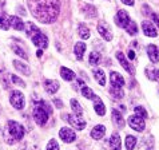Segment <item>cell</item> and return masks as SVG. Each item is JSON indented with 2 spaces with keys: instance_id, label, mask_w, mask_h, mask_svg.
Here are the masks:
<instances>
[{
  "instance_id": "6da1fadb",
  "label": "cell",
  "mask_w": 159,
  "mask_h": 150,
  "mask_svg": "<svg viewBox=\"0 0 159 150\" xmlns=\"http://www.w3.org/2000/svg\"><path fill=\"white\" fill-rule=\"evenodd\" d=\"M28 8L38 21L51 24L56 21L60 12V0H27Z\"/></svg>"
},
{
  "instance_id": "7a4b0ae2",
  "label": "cell",
  "mask_w": 159,
  "mask_h": 150,
  "mask_svg": "<svg viewBox=\"0 0 159 150\" xmlns=\"http://www.w3.org/2000/svg\"><path fill=\"white\" fill-rule=\"evenodd\" d=\"M25 32H27V35L31 38L32 43H34V45L36 46L38 48L46 50V48L48 47V38H47L46 35H44L34 23H31V21H30V23H27V27H25Z\"/></svg>"
},
{
  "instance_id": "3957f363",
  "label": "cell",
  "mask_w": 159,
  "mask_h": 150,
  "mask_svg": "<svg viewBox=\"0 0 159 150\" xmlns=\"http://www.w3.org/2000/svg\"><path fill=\"white\" fill-rule=\"evenodd\" d=\"M25 130L24 127L16 121H8L7 129L4 130V137L8 141V143H14L16 141H20L24 137Z\"/></svg>"
},
{
  "instance_id": "277c9868",
  "label": "cell",
  "mask_w": 159,
  "mask_h": 150,
  "mask_svg": "<svg viewBox=\"0 0 159 150\" xmlns=\"http://www.w3.org/2000/svg\"><path fill=\"white\" fill-rule=\"evenodd\" d=\"M52 113V110L50 107V105L44 101H40L38 105H35L34 107V120L39 126H44L48 121V117Z\"/></svg>"
},
{
  "instance_id": "5b68a950",
  "label": "cell",
  "mask_w": 159,
  "mask_h": 150,
  "mask_svg": "<svg viewBox=\"0 0 159 150\" xmlns=\"http://www.w3.org/2000/svg\"><path fill=\"white\" fill-rule=\"evenodd\" d=\"M10 102L16 110H23L25 106V98H24L23 92L19 90H14L10 95Z\"/></svg>"
},
{
  "instance_id": "8992f818",
  "label": "cell",
  "mask_w": 159,
  "mask_h": 150,
  "mask_svg": "<svg viewBox=\"0 0 159 150\" xmlns=\"http://www.w3.org/2000/svg\"><path fill=\"white\" fill-rule=\"evenodd\" d=\"M64 120L68 121L70 125H71L74 129L79 130V131L86 127V121L82 118V115H76V114H66Z\"/></svg>"
},
{
  "instance_id": "52a82bcc",
  "label": "cell",
  "mask_w": 159,
  "mask_h": 150,
  "mask_svg": "<svg viewBox=\"0 0 159 150\" xmlns=\"http://www.w3.org/2000/svg\"><path fill=\"white\" fill-rule=\"evenodd\" d=\"M129 126L131 127V129H134L135 131H143L146 123H144V120L140 115L134 114V115H131L129 118Z\"/></svg>"
},
{
  "instance_id": "ba28073f",
  "label": "cell",
  "mask_w": 159,
  "mask_h": 150,
  "mask_svg": "<svg viewBox=\"0 0 159 150\" xmlns=\"http://www.w3.org/2000/svg\"><path fill=\"white\" fill-rule=\"evenodd\" d=\"M115 23H116V26H119V27H122V28H126L127 26L131 23V19H130L129 14H127V11H125V10L118 11V14L115 16Z\"/></svg>"
},
{
  "instance_id": "9c48e42d",
  "label": "cell",
  "mask_w": 159,
  "mask_h": 150,
  "mask_svg": "<svg viewBox=\"0 0 159 150\" xmlns=\"http://www.w3.org/2000/svg\"><path fill=\"white\" fill-rule=\"evenodd\" d=\"M59 137H60V139H63L66 143H71L76 139L75 131L72 129H70V127H61L60 131H59Z\"/></svg>"
},
{
  "instance_id": "30bf717a",
  "label": "cell",
  "mask_w": 159,
  "mask_h": 150,
  "mask_svg": "<svg viewBox=\"0 0 159 150\" xmlns=\"http://www.w3.org/2000/svg\"><path fill=\"white\" fill-rule=\"evenodd\" d=\"M142 30H143V34L146 35V36H150V38H157L158 36L155 26H154L151 21H148V20L142 21Z\"/></svg>"
},
{
  "instance_id": "8fae6325",
  "label": "cell",
  "mask_w": 159,
  "mask_h": 150,
  "mask_svg": "<svg viewBox=\"0 0 159 150\" xmlns=\"http://www.w3.org/2000/svg\"><path fill=\"white\" fill-rule=\"evenodd\" d=\"M98 32H99L100 36L104 39V40L110 42V40L112 39V34H111V31H110L108 24L106 23V21H100V23L98 24Z\"/></svg>"
},
{
  "instance_id": "7c38bea8",
  "label": "cell",
  "mask_w": 159,
  "mask_h": 150,
  "mask_svg": "<svg viewBox=\"0 0 159 150\" xmlns=\"http://www.w3.org/2000/svg\"><path fill=\"white\" fill-rule=\"evenodd\" d=\"M116 59L119 60L120 66L126 70L127 73H130V74H134V73H135V68L132 67V66L130 64V62L126 59V56L123 55V52H120V51H118V52H116Z\"/></svg>"
},
{
  "instance_id": "4fadbf2b",
  "label": "cell",
  "mask_w": 159,
  "mask_h": 150,
  "mask_svg": "<svg viewBox=\"0 0 159 150\" xmlns=\"http://www.w3.org/2000/svg\"><path fill=\"white\" fill-rule=\"evenodd\" d=\"M110 81H111V86L120 87V89H123V86H125V79H123L122 75L116 71L110 73Z\"/></svg>"
},
{
  "instance_id": "5bb4252c",
  "label": "cell",
  "mask_w": 159,
  "mask_h": 150,
  "mask_svg": "<svg viewBox=\"0 0 159 150\" xmlns=\"http://www.w3.org/2000/svg\"><path fill=\"white\" fill-rule=\"evenodd\" d=\"M59 82L58 81H52V79H46L44 81V90H46L48 94H55L56 91L59 90Z\"/></svg>"
},
{
  "instance_id": "9a60e30c",
  "label": "cell",
  "mask_w": 159,
  "mask_h": 150,
  "mask_svg": "<svg viewBox=\"0 0 159 150\" xmlns=\"http://www.w3.org/2000/svg\"><path fill=\"white\" fill-rule=\"evenodd\" d=\"M111 117H112V121L115 122V125H116L118 127H120V129H123V127H125V125H126L125 118H123L122 113L119 111V110L112 109V111H111Z\"/></svg>"
},
{
  "instance_id": "2e32d148",
  "label": "cell",
  "mask_w": 159,
  "mask_h": 150,
  "mask_svg": "<svg viewBox=\"0 0 159 150\" xmlns=\"http://www.w3.org/2000/svg\"><path fill=\"white\" fill-rule=\"evenodd\" d=\"M147 55L151 63H158L159 62V51L155 45H148L147 46Z\"/></svg>"
},
{
  "instance_id": "e0dca14e",
  "label": "cell",
  "mask_w": 159,
  "mask_h": 150,
  "mask_svg": "<svg viewBox=\"0 0 159 150\" xmlns=\"http://www.w3.org/2000/svg\"><path fill=\"white\" fill-rule=\"evenodd\" d=\"M10 24H11V27L16 31H24L25 30L24 21L17 16H10Z\"/></svg>"
},
{
  "instance_id": "ac0fdd59",
  "label": "cell",
  "mask_w": 159,
  "mask_h": 150,
  "mask_svg": "<svg viewBox=\"0 0 159 150\" xmlns=\"http://www.w3.org/2000/svg\"><path fill=\"white\" fill-rule=\"evenodd\" d=\"M106 134V127L103 125H96L94 129L91 130V137L94 139H102Z\"/></svg>"
},
{
  "instance_id": "d6986e66",
  "label": "cell",
  "mask_w": 159,
  "mask_h": 150,
  "mask_svg": "<svg viewBox=\"0 0 159 150\" xmlns=\"http://www.w3.org/2000/svg\"><path fill=\"white\" fill-rule=\"evenodd\" d=\"M94 101H95V102H94V110H95V113L98 114V115L103 117L104 114H106V106H104V103L102 102V99L99 98V96H96Z\"/></svg>"
},
{
  "instance_id": "ffe728a7",
  "label": "cell",
  "mask_w": 159,
  "mask_h": 150,
  "mask_svg": "<svg viewBox=\"0 0 159 150\" xmlns=\"http://www.w3.org/2000/svg\"><path fill=\"white\" fill-rule=\"evenodd\" d=\"M86 43H83V42H79L75 45L74 47V52H75V56H76V59L78 60H82L83 59V54L86 52Z\"/></svg>"
},
{
  "instance_id": "44dd1931",
  "label": "cell",
  "mask_w": 159,
  "mask_h": 150,
  "mask_svg": "<svg viewBox=\"0 0 159 150\" xmlns=\"http://www.w3.org/2000/svg\"><path fill=\"white\" fill-rule=\"evenodd\" d=\"M60 75H61V78H63L64 81H67V82H71V81H74V79L76 78L75 73L72 71V70L67 68V67H60Z\"/></svg>"
},
{
  "instance_id": "7402d4cb",
  "label": "cell",
  "mask_w": 159,
  "mask_h": 150,
  "mask_svg": "<svg viewBox=\"0 0 159 150\" xmlns=\"http://www.w3.org/2000/svg\"><path fill=\"white\" fill-rule=\"evenodd\" d=\"M110 146H111L112 150H120L122 146V141H120V135L118 133H114L110 138Z\"/></svg>"
},
{
  "instance_id": "603a6c76",
  "label": "cell",
  "mask_w": 159,
  "mask_h": 150,
  "mask_svg": "<svg viewBox=\"0 0 159 150\" xmlns=\"http://www.w3.org/2000/svg\"><path fill=\"white\" fill-rule=\"evenodd\" d=\"M14 67H15L19 73L24 74V75H30V74H31L30 67H28V66L25 64V63H23V62H20V60H14Z\"/></svg>"
},
{
  "instance_id": "cb8c5ba5",
  "label": "cell",
  "mask_w": 159,
  "mask_h": 150,
  "mask_svg": "<svg viewBox=\"0 0 159 150\" xmlns=\"http://www.w3.org/2000/svg\"><path fill=\"white\" fill-rule=\"evenodd\" d=\"M11 24H10V16L6 12H0V30L7 31L10 30Z\"/></svg>"
},
{
  "instance_id": "d4e9b609",
  "label": "cell",
  "mask_w": 159,
  "mask_h": 150,
  "mask_svg": "<svg viewBox=\"0 0 159 150\" xmlns=\"http://www.w3.org/2000/svg\"><path fill=\"white\" fill-rule=\"evenodd\" d=\"M94 78L96 79V82H98L100 86H104L106 85V75H104V71L102 68L94 70Z\"/></svg>"
},
{
  "instance_id": "484cf974",
  "label": "cell",
  "mask_w": 159,
  "mask_h": 150,
  "mask_svg": "<svg viewBox=\"0 0 159 150\" xmlns=\"http://www.w3.org/2000/svg\"><path fill=\"white\" fill-rule=\"evenodd\" d=\"M83 14H84L87 17H96L98 16V11H96V8L94 6L86 4V6L83 7Z\"/></svg>"
},
{
  "instance_id": "4316f807",
  "label": "cell",
  "mask_w": 159,
  "mask_h": 150,
  "mask_svg": "<svg viewBox=\"0 0 159 150\" xmlns=\"http://www.w3.org/2000/svg\"><path fill=\"white\" fill-rule=\"evenodd\" d=\"M110 92H111V95L114 96L115 99H120L125 96V91L120 87H115V86H111V89H110Z\"/></svg>"
},
{
  "instance_id": "83f0119b",
  "label": "cell",
  "mask_w": 159,
  "mask_h": 150,
  "mask_svg": "<svg viewBox=\"0 0 159 150\" xmlns=\"http://www.w3.org/2000/svg\"><path fill=\"white\" fill-rule=\"evenodd\" d=\"M71 107H72L74 114H76V115H82V114H83L82 106H80V103H79L76 99H71Z\"/></svg>"
},
{
  "instance_id": "f1b7e54d",
  "label": "cell",
  "mask_w": 159,
  "mask_h": 150,
  "mask_svg": "<svg viewBox=\"0 0 159 150\" xmlns=\"http://www.w3.org/2000/svg\"><path fill=\"white\" fill-rule=\"evenodd\" d=\"M82 95L84 96V98H87V99H95L96 98V95L94 94V91H92L90 87H87V86L82 87Z\"/></svg>"
},
{
  "instance_id": "f546056e",
  "label": "cell",
  "mask_w": 159,
  "mask_h": 150,
  "mask_svg": "<svg viewBox=\"0 0 159 150\" xmlns=\"http://www.w3.org/2000/svg\"><path fill=\"white\" fill-rule=\"evenodd\" d=\"M11 47H12V50H14V52H15V54H16L17 56H20L21 59H28L27 54H25V51H24L20 46H17V45H12Z\"/></svg>"
},
{
  "instance_id": "4dcf8cb0",
  "label": "cell",
  "mask_w": 159,
  "mask_h": 150,
  "mask_svg": "<svg viewBox=\"0 0 159 150\" xmlns=\"http://www.w3.org/2000/svg\"><path fill=\"white\" fill-rule=\"evenodd\" d=\"M136 146V138L132 135H127L126 137V149L127 150H134Z\"/></svg>"
},
{
  "instance_id": "1f68e13d",
  "label": "cell",
  "mask_w": 159,
  "mask_h": 150,
  "mask_svg": "<svg viewBox=\"0 0 159 150\" xmlns=\"http://www.w3.org/2000/svg\"><path fill=\"white\" fill-rule=\"evenodd\" d=\"M146 74H147V77H148L150 79L159 82V70H155V68H147V70H146Z\"/></svg>"
},
{
  "instance_id": "d6a6232c",
  "label": "cell",
  "mask_w": 159,
  "mask_h": 150,
  "mask_svg": "<svg viewBox=\"0 0 159 150\" xmlns=\"http://www.w3.org/2000/svg\"><path fill=\"white\" fill-rule=\"evenodd\" d=\"M79 35H80L82 39H88L90 38V30H88L84 24L79 26Z\"/></svg>"
},
{
  "instance_id": "836d02e7",
  "label": "cell",
  "mask_w": 159,
  "mask_h": 150,
  "mask_svg": "<svg viewBox=\"0 0 159 150\" xmlns=\"http://www.w3.org/2000/svg\"><path fill=\"white\" fill-rule=\"evenodd\" d=\"M88 60H90V64H91V66H96V64H99L100 55L98 54V52H91V54H90V58H88Z\"/></svg>"
},
{
  "instance_id": "e575fe53",
  "label": "cell",
  "mask_w": 159,
  "mask_h": 150,
  "mask_svg": "<svg viewBox=\"0 0 159 150\" xmlns=\"http://www.w3.org/2000/svg\"><path fill=\"white\" fill-rule=\"evenodd\" d=\"M125 30H126L130 35H135V34H138V26H136V23H135V21H132V20H131V23H130L129 26H127V27H126Z\"/></svg>"
},
{
  "instance_id": "d590c367",
  "label": "cell",
  "mask_w": 159,
  "mask_h": 150,
  "mask_svg": "<svg viewBox=\"0 0 159 150\" xmlns=\"http://www.w3.org/2000/svg\"><path fill=\"white\" fill-rule=\"evenodd\" d=\"M135 114H138L142 118H147V111H146V109L143 106H136L135 107Z\"/></svg>"
},
{
  "instance_id": "8d00e7d4",
  "label": "cell",
  "mask_w": 159,
  "mask_h": 150,
  "mask_svg": "<svg viewBox=\"0 0 159 150\" xmlns=\"http://www.w3.org/2000/svg\"><path fill=\"white\" fill-rule=\"evenodd\" d=\"M47 150H60L59 143L56 142V139H50V142L47 145Z\"/></svg>"
},
{
  "instance_id": "74e56055",
  "label": "cell",
  "mask_w": 159,
  "mask_h": 150,
  "mask_svg": "<svg viewBox=\"0 0 159 150\" xmlns=\"http://www.w3.org/2000/svg\"><path fill=\"white\" fill-rule=\"evenodd\" d=\"M11 79H12V82L15 83V85H19L20 87H25V83L23 79H20L17 75H11Z\"/></svg>"
},
{
  "instance_id": "f35d334b",
  "label": "cell",
  "mask_w": 159,
  "mask_h": 150,
  "mask_svg": "<svg viewBox=\"0 0 159 150\" xmlns=\"http://www.w3.org/2000/svg\"><path fill=\"white\" fill-rule=\"evenodd\" d=\"M151 17H152V20L155 21V24L158 26V28H159V14H155V12H151Z\"/></svg>"
},
{
  "instance_id": "ab89813d",
  "label": "cell",
  "mask_w": 159,
  "mask_h": 150,
  "mask_svg": "<svg viewBox=\"0 0 159 150\" xmlns=\"http://www.w3.org/2000/svg\"><path fill=\"white\" fill-rule=\"evenodd\" d=\"M122 3H125L126 6H134V0H122Z\"/></svg>"
},
{
  "instance_id": "60d3db41",
  "label": "cell",
  "mask_w": 159,
  "mask_h": 150,
  "mask_svg": "<svg viewBox=\"0 0 159 150\" xmlns=\"http://www.w3.org/2000/svg\"><path fill=\"white\" fill-rule=\"evenodd\" d=\"M54 103H55L56 106H58L59 109L63 107V103H61V101H59V99H54Z\"/></svg>"
},
{
  "instance_id": "b9f144b4",
  "label": "cell",
  "mask_w": 159,
  "mask_h": 150,
  "mask_svg": "<svg viewBox=\"0 0 159 150\" xmlns=\"http://www.w3.org/2000/svg\"><path fill=\"white\" fill-rule=\"evenodd\" d=\"M129 58L130 59H134L135 58V51H132V50L129 51Z\"/></svg>"
},
{
  "instance_id": "7bdbcfd3",
  "label": "cell",
  "mask_w": 159,
  "mask_h": 150,
  "mask_svg": "<svg viewBox=\"0 0 159 150\" xmlns=\"http://www.w3.org/2000/svg\"><path fill=\"white\" fill-rule=\"evenodd\" d=\"M78 85L80 86V87H83V86H84V82H83L82 79H78Z\"/></svg>"
},
{
  "instance_id": "ee69618b",
  "label": "cell",
  "mask_w": 159,
  "mask_h": 150,
  "mask_svg": "<svg viewBox=\"0 0 159 150\" xmlns=\"http://www.w3.org/2000/svg\"><path fill=\"white\" fill-rule=\"evenodd\" d=\"M42 51H43L42 48H39V50L36 51V56H39V58H40V56H42Z\"/></svg>"
},
{
  "instance_id": "f6af8a7d",
  "label": "cell",
  "mask_w": 159,
  "mask_h": 150,
  "mask_svg": "<svg viewBox=\"0 0 159 150\" xmlns=\"http://www.w3.org/2000/svg\"><path fill=\"white\" fill-rule=\"evenodd\" d=\"M147 150H152V149H147Z\"/></svg>"
}]
</instances>
